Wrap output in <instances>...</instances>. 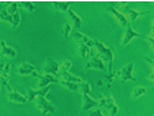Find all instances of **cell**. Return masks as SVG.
<instances>
[{
    "label": "cell",
    "instance_id": "ba28073f",
    "mask_svg": "<svg viewBox=\"0 0 154 116\" xmlns=\"http://www.w3.org/2000/svg\"><path fill=\"white\" fill-rule=\"evenodd\" d=\"M17 74H18V75H22V77L33 75V77H37V78L41 75V74L37 73V68H35V66L27 63V61H25V63H22V64H19V66H18Z\"/></svg>",
    "mask_w": 154,
    "mask_h": 116
},
{
    "label": "cell",
    "instance_id": "5bb4252c",
    "mask_svg": "<svg viewBox=\"0 0 154 116\" xmlns=\"http://www.w3.org/2000/svg\"><path fill=\"white\" fill-rule=\"evenodd\" d=\"M137 37H143V38H145V36H142L140 33L135 32V30L132 29V26H131V25H128V26L125 27L124 34H123V38H122V45H123V46L128 45V44H130L131 41L134 40V38H137Z\"/></svg>",
    "mask_w": 154,
    "mask_h": 116
},
{
    "label": "cell",
    "instance_id": "d4e9b609",
    "mask_svg": "<svg viewBox=\"0 0 154 116\" xmlns=\"http://www.w3.org/2000/svg\"><path fill=\"white\" fill-rule=\"evenodd\" d=\"M74 30V27H72V25L71 23H68V22H66L61 26V34H63V37L64 38H68L71 36V32Z\"/></svg>",
    "mask_w": 154,
    "mask_h": 116
},
{
    "label": "cell",
    "instance_id": "44dd1931",
    "mask_svg": "<svg viewBox=\"0 0 154 116\" xmlns=\"http://www.w3.org/2000/svg\"><path fill=\"white\" fill-rule=\"evenodd\" d=\"M70 7H71V3H59V2L52 3V8L57 12H63V14L67 12L70 10Z\"/></svg>",
    "mask_w": 154,
    "mask_h": 116
},
{
    "label": "cell",
    "instance_id": "2e32d148",
    "mask_svg": "<svg viewBox=\"0 0 154 116\" xmlns=\"http://www.w3.org/2000/svg\"><path fill=\"white\" fill-rule=\"evenodd\" d=\"M108 11H109L112 15H113V17H115V19H116V22L119 23L120 26H123V27H127L128 25H130V23L127 22V19H125V17L122 14V12L119 11V10L116 8V7L113 6V4H109V6H108Z\"/></svg>",
    "mask_w": 154,
    "mask_h": 116
},
{
    "label": "cell",
    "instance_id": "4316f807",
    "mask_svg": "<svg viewBox=\"0 0 154 116\" xmlns=\"http://www.w3.org/2000/svg\"><path fill=\"white\" fill-rule=\"evenodd\" d=\"M59 83H60L63 87H66L67 90H70V92H79V87L76 83H72V82H64V81H60Z\"/></svg>",
    "mask_w": 154,
    "mask_h": 116
},
{
    "label": "cell",
    "instance_id": "8fae6325",
    "mask_svg": "<svg viewBox=\"0 0 154 116\" xmlns=\"http://www.w3.org/2000/svg\"><path fill=\"white\" fill-rule=\"evenodd\" d=\"M7 100L11 102H17V104H26L27 102V99L26 96H23V94H20L19 92H17V90H14L11 86H7Z\"/></svg>",
    "mask_w": 154,
    "mask_h": 116
},
{
    "label": "cell",
    "instance_id": "484cf974",
    "mask_svg": "<svg viewBox=\"0 0 154 116\" xmlns=\"http://www.w3.org/2000/svg\"><path fill=\"white\" fill-rule=\"evenodd\" d=\"M11 17H12V23H11V27H12V29H17V27L20 25V20H22V17H20V12H19V10H18V11L15 12V14H12Z\"/></svg>",
    "mask_w": 154,
    "mask_h": 116
},
{
    "label": "cell",
    "instance_id": "d6986e66",
    "mask_svg": "<svg viewBox=\"0 0 154 116\" xmlns=\"http://www.w3.org/2000/svg\"><path fill=\"white\" fill-rule=\"evenodd\" d=\"M67 15H68V18L72 20V27H75V29H79V27L82 26V18L79 17V15L76 14V12L74 11L72 8L68 10V11H67Z\"/></svg>",
    "mask_w": 154,
    "mask_h": 116
},
{
    "label": "cell",
    "instance_id": "e0dca14e",
    "mask_svg": "<svg viewBox=\"0 0 154 116\" xmlns=\"http://www.w3.org/2000/svg\"><path fill=\"white\" fill-rule=\"evenodd\" d=\"M82 100H83V104H82V111H91L93 108L98 107L97 100L91 99L90 94H82Z\"/></svg>",
    "mask_w": 154,
    "mask_h": 116
},
{
    "label": "cell",
    "instance_id": "836d02e7",
    "mask_svg": "<svg viewBox=\"0 0 154 116\" xmlns=\"http://www.w3.org/2000/svg\"><path fill=\"white\" fill-rule=\"evenodd\" d=\"M143 60L147 61L149 66H153V58H149V56H145V58H143Z\"/></svg>",
    "mask_w": 154,
    "mask_h": 116
},
{
    "label": "cell",
    "instance_id": "52a82bcc",
    "mask_svg": "<svg viewBox=\"0 0 154 116\" xmlns=\"http://www.w3.org/2000/svg\"><path fill=\"white\" fill-rule=\"evenodd\" d=\"M122 14L124 15L125 19H127V22L131 25V23L135 22V20H137L139 17L149 14V11H137V10L130 8V6H128V4H124V8H123V12H122Z\"/></svg>",
    "mask_w": 154,
    "mask_h": 116
},
{
    "label": "cell",
    "instance_id": "f1b7e54d",
    "mask_svg": "<svg viewBox=\"0 0 154 116\" xmlns=\"http://www.w3.org/2000/svg\"><path fill=\"white\" fill-rule=\"evenodd\" d=\"M22 8H25L27 12H34L35 11V4L32 3V2H22V3L19 4Z\"/></svg>",
    "mask_w": 154,
    "mask_h": 116
},
{
    "label": "cell",
    "instance_id": "277c9868",
    "mask_svg": "<svg viewBox=\"0 0 154 116\" xmlns=\"http://www.w3.org/2000/svg\"><path fill=\"white\" fill-rule=\"evenodd\" d=\"M83 68L85 70H98V71H105V73H106V66H105V63L101 60V58H100L98 55H94L93 52H91L89 60L85 63Z\"/></svg>",
    "mask_w": 154,
    "mask_h": 116
},
{
    "label": "cell",
    "instance_id": "d6a6232c",
    "mask_svg": "<svg viewBox=\"0 0 154 116\" xmlns=\"http://www.w3.org/2000/svg\"><path fill=\"white\" fill-rule=\"evenodd\" d=\"M145 38H146V41H147L149 46H150L151 49H153V29H151L150 34H149V36H147V37H145Z\"/></svg>",
    "mask_w": 154,
    "mask_h": 116
},
{
    "label": "cell",
    "instance_id": "7a4b0ae2",
    "mask_svg": "<svg viewBox=\"0 0 154 116\" xmlns=\"http://www.w3.org/2000/svg\"><path fill=\"white\" fill-rule=\"evenodd\" d=\"M97 102H98V108L106 109L109 116H116L119 113V107H117V104L115 102V99L111 94H104Z\"/></svg>",
    "mask_w": 154,
    "mask_h": 116
},
{
    "label": "cell",
    "instance_id": "1f68e13d",
    "mask_svg": "<svg viewBox=\"0 0 154 116\" xmlns=\"http://www.w3.org/2000/svg\"><path fill=\"white\" fill-rule=\"evenodd\" d=\"M89 116H105V115L102 113V109H101V108H97V109L89 111Z\"/></svg>",
    "mask_w": 154,
    "mask_h": 116
},
{
    "label": "cell",
    "instance_id": "4dcf8cb0",
    "mask_svg": "<svg viewBox=\"0 0 154 116\" xmlns=\"http://www.w3.org/2000/svg\"><path fill=\"white\" fill-rule=\"evenodd\" d=\"M18 7H19V3H15V2H12V3H10L8 6H7V11H8V14L10 15H12V14H15V12L18 11Z\"/></svg>",
    "mask_w": 154,
    "mask_h": 116
},
{
    "label": "cell",
    "instance_id": "7402d4cb",
    "mask_svg": "<svg viewBox=\"0 0 154 116\" xmlns=\"http://www.w3.org/2000/svg\"><path fill=\"white\" fill-rule=\"evenodd\" d=\"M72 63L68 59H63L61 61H59V73H70Z\"/></svg>",
    "mask_w": 154,
    "mask_h": 116
},
{
    "label": "cell",
    "instance_id": "8992f818",
    "mask_svg": "<svg viewBox=\"0 0 154 116\" xmlns=\"http://www.w3.org/2000/svg\"><path fill=\"white\" fill-rule=\"evenodd\" d=\"M35 104H37V108L40 109V112L42 115H48V113H55L56 112V107L49 102L47 100V97H38L35 100Z\"/></svg>",
    "mask_w": 154,
    "mask_h": 116
},
{
    "label": "cell",
    "instance_id": "9a60e30c",
    "mask_svg": "<svg viewBox=\"0 0 154 116\" xmlns=\"http://www.w3.org/2000/svg\"><path fill=\"white\" fill-rule=\"evenodd\" d=\"M59 78L51 74H42L38 77V83H37V89H42L45 86H51L52 83H59Z\"/></svg>",
    "mask_w": 154,
    "mask_h": 116
},
{
    "label": "cell",
    "instance_id": "d590c367",
    "mask_svg": "<svg viewBox=\"0 0 154 116\" xmlns=\"http://www.w3.org/2000/svg\"><path fill=\"white\" fill-rule=\"evenodd\" d=\"M0 90H2V83H0Z\"/></svg>",
    "mask_w": 154,
    "mask_h": 116
},
{
    "label": "cell",
    "instance_id": "ac0fdd59",
    "mask_svg": "<svg viewBox=\"0 0 154 116\" xmlns=\"http://www.w3.org/2000/svg\"><path fill=\"white\" fill-rule=\"evenodd\" d=\"M59 81H64V82H72V83H82V82H85L83 79L81 78V77H76V75H72L71 73H59L57 75Z\"/></svg>",
    "mask_w": 154,
    "mask_h": 116
},
{
    "label": "cell",
    "instance_id": "ffe728a7",
    "mask_svg": "<svg viewBox=\"0 0 154 116\" xmlns=\"http://www.w3.org/2000/svg\"><path fill=\"white\" fill-rule=\"evenodd\" d=\"M146 93H147V89L145 86H137V87H134V90L131 93V97H132V100H138L142 96H145Z\"/></svg>",
    "mask_w": 154,
    "mask_h": 116
},
{
    "label": "cell",
    "instance_id": "83f0119b",
    "mask_svg": "<svg viewBox=\"0 0 154 116\" xmlns=\"http://www.w3.org/2000/svg\"><path fill=\"white\" fill-rule=\"evenodd\" d=\"M78 87L82 94H90V92H91V85L89 82H82V83L78 85Z\"/></svg>",
    "mask_w": 154,
    "mask_h": 116
},
{
    "label": "cell",
    "instance_id": "4fadbf2b",
    "mask_svg": "<svg viewBox=\"0 0 154 116\" xmlns=\"http://www.w3.org/2000/svg\"><path fill=\"white\" fill-rule=\"evenodd\" d=\"M42 71H44V74H51V75L57 77L59 75V61H56L52 58H48L42 67Z\"/></svg>",
    "mask_w": 154,
    "mask_h": 116
},
{
    "label": "cell",
    "instance_id": "6da1fadb",
    "mask_svg": "<svg viewBox=\"0 0 154 116\" xmlns=\"http://www.w3.org/2000/svg\"><path fill=\"white\" fill-rule=\"evenodd\" d=\"M94 48L97 49V53L101 58L104 63L108 64L106 73H112L113 71V60H115V51L111 45H105L104 42L98 40H94Z\"/></svg>",
    "mask_w": 154,
    "mask_h": 116
},
{
    "label": "cell",
    "instance_id": "e575fe53",
    "mask_svg": "<svg viewBox=\"0 0 154 116\" xmlns=\"http://www.w3.org/2000/svg\"><path fill=\"white\" fill-rule=\"evenodd\" d=\"M147 79H149V82H151V83H153V81H154V78H153V70H151V73L149 74Z\"/></svg>",
    "mask_w": 154,
    "mask_h": 116
},
{
    "label": "cell",
    "instance_id": "30bf717a",
    "mask_svg": "<svg viewBox=\"0 0 154 116\" xmlns=\"http://www.w3.org/2000/svg\"><path fill=\"white\" fill-rule=\"evenodd\" d=\"M0 48H2V49H0V58L7 59V60H11V59L17 58V55H18L17 49L12 48V46H10L4 40L0 41Z\"/></svg>",
    "mask_w": 154,
    "mask_h": 116
},
{
    "label": "cell",
    "instance_id": "9c48e42d",
    "mask_svg": "<svg viewBox=\"0 0 154 116\" xmlns=\"http://www.w3.org/2000/svg\"><path fill=\"white\" fill-rule=\"evenodd\" d=\"M49 90H51V86H45L42 89H32V87H29L26 92V99L27 101H35L38 97H47Z\"/></svg>",
    "mask_w": 154,
    "mask_h": 116
},
{
    "label": "cell",
    "instance_id": "7c38bea8",
    "mask_svg": "<svg viewBox=\"0 0 154 116\" xmlns=\"http://www.w3.org/2000/svg\"><path fill=\"white\" fill-rule=\"evenodd\" d=\"M70 37H72L78 44H83V45H86L87 48H90V49L93 48V45H94V40H93V38H90L89 36L83 34V33H81V32H74V30H72Z\"/></svg>",
    "mask_w": 154,
    "mask_h": 116
},
{
    "label": "cell",
    "instance_id": "3957f363",
    "mask_svg": "<svg viewBox=\"0 0 154 116\" xmlns=\"http://www.w3.org/2000/svg\"><path fill=\"white\" fill-rule=\"evenodd\" d=\"M10 73H11V61L0 58V83L3 86H8Z\"/></svg>",
    "mask_w": 154,
    "mask_h": 116
},
{
    "label": "cell",
    "instance_id": "5b68a950",
    "mask_svg": "<svg viewBox=\"0 0 154 116\" xmlns=\"http://www.w3.org/2000/svg\"><path fill=\"white\" fill-rule=\"evenodd\" d=\"M116 73H117V78H119L122 82L135 81V79H137V77L134 75V63H132V61L125 64L122 70H119Z\"/></svg>",
    "mask_w": 154,
    "mask_h": 116
},
{
    "label": "cell",
    "instance_id": "603a6c76",
    "mask_svg": "<svg viewBox=\"0 0 154 116\" xmlns=\"http://www.w3.org/2000/svg\"><path fill=\"white\" fill-rule=\"evenodd\" d=\"M78 52H79V56L83 59H89L91 55V49L87 48L86 45H83V44H78Z\"/></svg>",
    "mask_w": 154,
    "mask_h": 116
},
{
    "label": "cell",
    "instance_id": "cb8c5ba5",
    "mask_svg": "<svg viewBox=\"0 0 154 116\" xmlns=\"http://www.w3.org/2000/svg\"><path fill=\"white\" fill-rule=\"evenodd\" d=\"M116 79H117V73H116V71H112V73H106L104 82L106 83V87H111L112 83H113Z\"/></svg>",
    "mask_w": 154,
    "mask_h": 116
},
{
    "label": "cell",
    "instance_id": "f546056e",
    "mask_svg": "<svg viewBox=\"0 0 154 116\" xmlns=\"http://www.w3.org/2000/svg\"><path fill=\"white\" fill-rule=\"evenodd\" d=\"M0 20H6V22H8L10 25L12 23V17L8 14V11H7L6 8L0 11Z\"/></svg>",
    "mask_w": 154,
    "mask_h": 116
}]
</instances>
